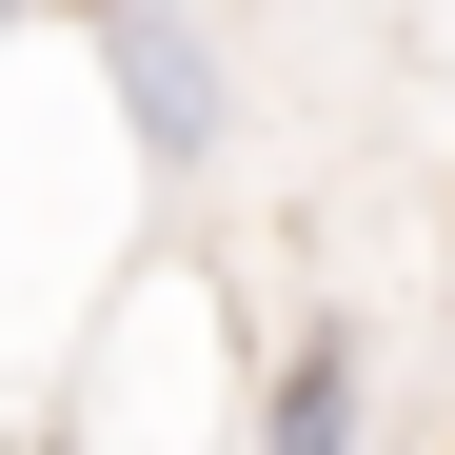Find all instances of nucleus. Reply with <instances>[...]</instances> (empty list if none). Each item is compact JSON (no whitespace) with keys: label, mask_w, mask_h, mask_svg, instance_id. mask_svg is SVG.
I'll return each mask as SVG.
<instances>
[{"label":"nucleus","mask_w":455,"mask_h":455,"mask_svg":"<svg viewBox=\"0 0 455 455\" xmlns=\"http://www.w3.org/2000/svg\"><path fill=\"white\" fill-rule=\"evenodd\" d=\"M80 40H100V80H119V119H139L159 179H198L218 139H238V80H218V40L179 20V0H80Z\"/></svg>","instance_id":"1"},{"label":"nucleus","mask_w":455,"mask_h":455,"mask_svg":"<svg viewBox=\"0 0 455 455\" xmlns=\"http://www.w3.org/2000/svg\"><path fill=\"white\" fill-rule=\"evenodd\" d=\"M356 416H376V356H356L337 317H317V337L258 376V455H356Z\"/></svg>","instance_id":"2"}]
</instances>
